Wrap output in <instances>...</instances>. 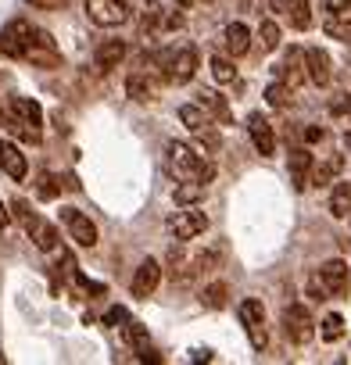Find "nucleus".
<instances>
[{
    "label": "nucleus",
    "mask_w": 351,
    "mask_h": 365,
    "mask_svg": "<svg viewBox=\"0 0 351 365\" xmlns=\"http://www.w3.org/2000/svg\"><path fill=\"white\" fill-rule=\"evenodd\" d=\"M126 340H129V347L136 351V358L140 361H161V354L151 347V340H147V329L140 326V322H133V319H126Z\"/></svg>",
    "instance_id": "aec40b11"
},
{
    "label": "nucleus",
    "mask_w": 351,
    "mask_h": 365,
    "mask_svg": "<svg viewBox=\"0 0 351 365\" xmlns=\"http://www.w3.org/2000/svg\"><path fill=\"white\" fill-rule=\"evenodd\" d=\"M340 165H344V158H340V154L326 158L322 165H312V172H308V187H326V182H333V179H337V172H340Z\"/></svg>",
    "instance_id": "a878e982"
},
{
    "label": "nucleus",
    "mask_w": 351,
    "mask_h": 365,
    "mask_svg": "<svg viewBox=\"0 0 351 365\" xmlns=\"http://www.w3.org/2000/svg\"><path fill=\"white\" fill-rule=\"evenodd\" d=\"M165 161L180 179H194V182H201V187H208V182L215 179V165L205 158V150H198V147H190L183 140H168L165 143Z\"/></svg>",
    "instance_id": "f257e3e1"
},
{
    "label": "nucleus",
    "mask_w": 351,
    "mask_h": 365,
    "mask_svg": "<svg viewBox=\"0 0 351 365\" xmlns=\"http://www.w3.org/2000/svg\"><path fill=\"white\" fill-rule=\"evenodd\" d=\"M287 165H290V182H294V190L305 194V190H308V172H312V165H315L312 154H308L305 147H301V150H290V161H287Z\"/></svg>",
    "instance_id": "4be33fe9"
},
{
    "label": "nucleus",
    "mask_w": 351,
    "mask_h": 365,
    "mask_svg": "<svg viewBox=\"0 0 351 365\" xmlns=\"http://www.w3.org/2000/svg\"><path fill=\"white\" fill-rule=\"evenodd\" d=\"M158 283H161V265H158L154 258H147V262H140V269H136L129 290H133L136 301H147V297L158 290Z\"/></svg>",
    "instance_id": "dca6fc26"
},
{
    "label": "nucleus",
    "mask_w": 351,
    "mask_h": 365,
    "mask_svg": "<svg viewBox=\"0 0 351 365\" xmlns=\"http://www.w3.org/2000/svg\"><path fill=\"white\" fill-rule=\"evenodd\" d=\"M273 72H276V79L287 83L290 90L301 86V83H305V51H301V47H290V51L283 54V61H280Z\"/></svg>",
    "instance_id": "a211bd4d"
},
{
    "label": "nucleus",
    "mask_w": 351,
    "mask_h": 365,
    "mask_svg": "<svg viewBox=\"0 0 351 365\" xmlns=\"http://www.w3.org/2000/svg\"><path fill=\"white\" fill-rule=\"evenodd\" d=\"M330 111H333V115H344V111H351V97H347V93H340V97L330 104Z\"/></svg>",
    "instance_id": "ea45409f"
},
{
    "label": "nucleus",
    "mask_w": 351,
    "mask_h": 365,
    "mask_svg": "<svg viewBox=\"0 0 351 365\" xmlns=\"http://www.w3.org/2000/svg\"><path fill=\"white\" fill-rule=\"evenodd\" d=\"M61 226L68 230V237L79 247H93L97 244V226L90 222V215H83L79 208H61Z\"/></svg>",
    "instance_id": "9b49d317"
},
{
    "label": "nucleus",
    "mask_w": 351,
    "mask_h": 365,
    "mask_svg": "<svg viewBox=\"0 0 351 365\" xmlns=\"http://www.w3.org/2000/svg\"><path fill=\"white\" fill-rule=\"evenodd\" d=\"M223 47H226L233 58L248 54V47H251V33H248V26H244V22H230L226 33H223Z\"/></svg>",
    "instance_id": "393cba45"
},
{
    "label": "nucleus",
    "mask_w": 351,
    "mask_h": 365,
    "mask_svg": "<svg viewBox=\"0 0 351 365\" xmlns=\"http://www.w3.org/2000/svg\"><path fill=\"white\" fill-rule=\"evenodd\" d=\"M122 58H126V43H122V40H104V43L93 51V65H97L101 72L118 68V65H122Z\"/></svg>",
    "instance_id": "5701e85b"
},
{
    "label": "nucleus",
    "mask_w": 351,
    "mask_h": 365,
    "mask_svg": "<svg viewBox=\"0 0 351 365\" xmlns=\"http://www.w3.org/2000/svg\"><path fill=\"white\" fill-rule=\"evenodd\" d=\"M129 4V15H136L140 19V29H147V33H154V29H161V4L158 0H126Z\"/></svg>",
    "instance_id": "412c9836"
},
{
    "label": "nucleus",
    "mask_w": 351,
    "mask_h": 365,
    "mask_svg": "<svg viewBox=\"0 0 351 365\" xmlns=\"http://www.w3.org/2000/svg\"><path fill=\"white\" fill-rule=\"evenodd\" d=\"M8 222H11V212H8L4 201H0V226H8Z\"/></svg>",
    "instance_id": "c03bdc74"
},
{
    "label": "nucleus",
    "mask_w": 351,
    "mask_h": 365,
    "mask_svg": "<svg viewBox=\"0 0 351 365\" xmlns=\"http://www.w3.org/2000/svg\"><path fill=\"white\" fill-rule=\"evenodd\" d=\"M330 40L351 43V0H326V22H322Z\"/></svg>",
    "instance_id": "1a4fd4ad"
},
{
    "label": "nucleus",
    "mask_w": 351,
    "mask_h": 365,
    "mask_svg": "<svg viewBox=\"0 0 351 365\" xmlns=\"http://www.w3.org/2000/svg\"><path fill=\"white\" fill-rule=\"evenodd\" d=\"M79 182H72L68 175H54V172H44L40 175V182H36V197L40 201H54L61 190H76Z\"/></svg>",
    "instance_id": "b1692460"
},
{
    "label": "nucleus",
    "mask_w": 351,
    "mask_h": 365,
    "mask_svg": "<svg viewBox=\"0 0 351 365\" xmlns=\"http://www.w3.org/2000/svg\"><path fill=\"white\" fill-rule=\"evenodd\" d=\"M315 279H319V287H322L330 297L344 294V290H347V262H340V258H330V262H322Z\"/></svg>",
    "instance_id": "2eb2a0df"
},
{
    "label": "nucleus",
    "mask_w": 351,
    "mask_h": 365,
    "mask_svg": "<svg viewBox=\"0 0 351 365\" xmlns=\"http://www.w3.org/2000/svg\"><path fill=\"white\" fill-rule=\"evenodd\" d=\"M129 319V312L126 308H108V315H104V326H122Z\"/></svg>",
    "instance_id": "58836bf2"
},
{
    "label": "nucleus",
    "mask_w": 351,
    "mask_h": 365,
    "mask_svg": "<svg viewBox=\"0 0 351 365\" xmlns=\"http://www.w3.org/2000/svg\"><path fill=\"white\" fill-rule=\"evenodd\" d=\"M154 68L165 83L172 86H187L194 76H198V51L180 43V47H165L154 54Z\"/></svg>",
    "instance_id": "f03ea898"
},
{
    "label": "nucleus",
    "mask_w": 351,
    "mask_h": 365,
    "mask_svg": "<svg viewBox=\"0 0 351 365\" xmlns=\"http://www.w3.org/2000/svg\"><path fill=\"white\" fill-rule=\"evenodd\" d=\"M0 172L15 182H22L29 175V161H26V154L15 140H0Z\"/></svg>",
    "instance_id": "f8f14e48"
},
{
    "label": "nucleus",
    "mask_w": 351,
    "mask_h": 365,
    "mask_svg": "<svg viewBox=\"0 0 351 365\" xmlns=\"http://www.w3.org/2000/svg\"><path fill=\"white\" fill-rule=\"evenodd\" d=\"M344 147H347V150H351V129H347V133H344Z\"/></svg>",
    "instance_id": "a18cd8bd"
},
{
    "label": "nucleus",
    "mask_w": 351,
    "mask_h": 365,
    "mask_svg": "<svg viewBox=\"0 0 351 365\" xmlns=\"http://www.w3.org/2000/svg\"><path fill=\"white\" fill-rule=\"evenodd\" d=\"M194 140H198V143H201V150H208V154H215V150L223 147V133L212 125V118H208L205 125H198V129H194Z\"/></svg>",
    "instance_id": "7c9ffc66"
},
{
    "label": "nucleus",
    "mask_w": 351,
    "mask_h": 365,
    "mask_svg": "<svg viewBox=\"0 0 351 365\" xmlns=\"http://www.w3.org/2000/svg\"><path fill=\"white\" fill-rule=\"evenodd\" d=\"M248 133H251V143H255V150H258L262 158L276 154V133H273V122H269L262 111L248 115Z\"/></svg>",
    "instance_id": "4468645a"
},
{
    "label": "nucleus",
    "mask_w": 351,
    "mask_h": 365,
    "mask_svg": "<svg viewBox=\"0 0 351 365\" xmlns=\"http://www.w3.org/2000/svg\"><path fill=\"white\" fill-rule=\"evenodd\" d=\"M208 68H212V76H215L219 83H237V68H233V61H230V58L215 54V58L208 61Z\"/></svg>",
    "instance_id": "f704fd0d"
},
{
    "label": "nucleus",
    "mask_w": 351,
    "mask_h": 365,
    "mask_svg": "<svg viewBox=\"0 0 351 365\" xmlns=\"http://www.w3.org/2000/svg\"><path fill=\"white\" fill-rule=\"evenodd\" d=\"M322 136H326V129H322V125H308V129H305V140H308V143H319Z\"/></svg>",
    "instance_id": "79ce46f5"
},
{
    "label": "nucleus",
    "mask_w": 351,
    "mask_h": 365,
    "mask_svg": "<svg viewBox=\"0 0 351 365\" xmlns=\"http://www.w3.org/2000/svg\"><path fill=\"white\" fill-rule=\"evenodd\" d=\"M201 194H205V187H201V182H194V179H183L180 187H176V194H172V197H176V205H194Z\"/></svg>",
    "instance_id": "72a5a7b5"
},
{
    "label": "nucleus",
    "mask_w": 351,
    "mask_h": 365,
    "mask_svg": "<svg viewBox=\"0 0 351 365\" xmlns=\"http://www.w3.org/2000/svg\"><path fill=\"white\" fill-rule=\"evenodd\" d=\"M258 47L262 51H276L280 47V26L273 19H262V26H258Z\"/></svg>",
    "instance_id": "2f4dec72"
},
{
    "label": "nucleus",
    "mask_w": 351,
    "mask_h": 365,
    "mask_svg": "<svg viewBox=\"0 0 351 365\" xmlns=\"http://www.w3.org/2000/svg\"><path fill=\"white\" fill-rule=\"evenodd\" d=\"M194 4V0H180V8H190Z\"/></svg>",
    "instance_id": "49530a36"
},
{
    "label": "nucleus",
    "mask_w": 351,
    "mask_h": 365,
    "mask_svg": "<svg viewBox=\"0 0 351 365\" xmlns=\"http://www.w3.org/2000/svg\"><path fill=\"white\" fill-rule=\"evenodd\" d=\"M287 8H290V0H269V11L276 15H287Z\"/></svg>",
    "instance_id": "37998d69"
},
{
    "label": "nucleus",
    "mask_w": 351,
    "mask_h": 365,
    "mask_svg": "<svg viewBox=\"0 0 351 365\" xmlns=\"http://www.w3.org/2000/svg\"><path fill=\"white\" fill-rule=\"evenodd\" d=\"M226 297H230V287H226L223 279H215V283H208V287L201 290V304H205L208 312H219V308H226Z\"/></svg>",
    "instance_id": "bb28decb"
},
{
    "label": "nucleus",
    "mask_w": 351,
    "mask_h": 365,
    "mask_svg": "<svg viewBox=\"0 0 351 365\" xmlns=\"http://www.w3.org/2000/svg\"><path fill=\"white\" fill-rule=\"evenodd\" d=\"M287 15H290V26L294 29H312V0H290V8H287Z\"/></svg>",
    "instance_id": "c756f323"
},
{
    "label": "nucleus",
    "mask_w": 351,
    "mask_h": 365,
    "mask_svg": "<svg viewBox=\"0 0 351 365\" xmlns=\"http://www.w3.org/2000/svg\"><path fill=\"white\" fill-rule=\"evenodd\" d=\"M86 19L101 29H118L129 22V4L126 0H86Z\"/></svg>",
    "instance_id": "39448f33"
},
{
    "label": "nucleus",
    "mask_w": 351,
    "mask_h": 365,
    "mask_svg": "<svg viewBox=\"0 0 351 365\" xmlns=\"http://www.w3.org/2000/svg\"><path fill=\"white\" fill-rule=\"evenodd\" d=\"M305 79L315 83V86H330L333 83V61H330L326 51H319V47L305 51Z\"/></svg>",
    "instance_id": "ddd939ff"
},
{
    "label": "nucleus",
    "mask_w": 351,
    "mask_h": 365,
    "mask_svg": "<svg viewBox=\"0 0 351 365\" xmlns=\"http://www.w3.org/2000/svg\"><path fill=\"white\" fill-rule=\"evenodd\" d=\"M126 93H129L136 104H147V101H158V83H154L143 68H136V72L126 76Z\"/></svg>",
    "instance_id": "6ab92c4d"
},
{
    "label": "nucleus",
    "mask_w": 351,
    "mask_h": 365,
    "mask_svg": "<svg viewBox=\"0 0 351 365\" xmlns=\"http://www.w3.org/2000/svg\"><path fill=\"white\" fill-rule=\"evenodd\" d=\"M19 61H29L36 68H61V51H58V43H54L51 33H44V29L33 26V36L26 40Z\"/></svg>",
    "instance_id": "20e7f679"
},
{
    "label": "nucleus",
    "mask_w": 351,
    "mask_h": 365,
    "mask_svg": "<svg viewBox=\"0 0 351 365\" xmlns=\"http://www.w3.org/2000/svg\"><path fill=\"white\" fill-rule=\"evenodd\" d=\"M72 0H29V8H36V11H61Z\"/></svg>",
    "instance_id": "4c0bfd02"
},
{
    "label": "nucleus",
    "mask_w": 351,
    "mask_h": 365,
    "mask_svg": "<svg viewBox=\"0 0 351 365\" xmlns=\"http://www.w3.org/2000/svg\"><path fill=\"white\" fill-rule=\"evenodd\" d=\"M201 108H205V115H215L219 122H230V118H233L230 104H226L215 90H205V93H201Z\"/></svg>",
    "instance_id": "cd10ccee"
},
{
    "label": "nucleus",
    "mask_w": 351,
    "mask_h": 365,
    "mask_svg": "<svg viewBox=\"0 0 351 365\" xmlns=\"http://www.w3.org/2000/svg\"><path fill=\"white\" fill-rule=\"evenodd\" d=\"M237 315H240V322H244V329H248V336H251V347L262 351V347L269 344V333H265V308H262V301H255V297L240 301Z\"/></svg>",
    "instance_id": "0eeeda50"
},
{
    "label": "nucleus",
    "mask_w": 351,
    "mask_h": 365,
    "mask_svg": "<svg viewBox=\"0 0 351 365\" xmlns=\"http://www.w3.org/2000/svg\"><path fill=\"white\" fill-rule=\"evenodd\" d=\"M208 230V215L205 212H198V208H190V205H183V212H176L172 219H168V233L176 237V240H194V237H201Z\"/></svg>",
    "instance_id": "6e6552de"
},
{
    "label": "nucleus",
    "mask_w": 351,
    "mask_h": 365,
    "mask_svg": "<svg viewBox=\"0 0 351 365\" xmlns=\"http://www.w3.org/2000/svg\"><path fill=\"white\" fill-rule=\"evenodd\" d=\"M319 326H322V329H319V336H322L326 344H333V340H340V336H344V319H340V315H326Z\"/></svg>",
    "instance_id": "e433bc0d"
},
{
    "label": "nucleus",
    "mask_w": 351,
    "mask_h": 365,
    "mask_svg": "<svg viewBox=\"0 0 351 365\" xmlns=\"http://www.w3.org/2000/svg\"><path fill=\"white\" fill-rule=\"evenodd\" d=\"M212 358H215L212 347H194V351H190V361H212Z\"/></svg>",
    "instance_id": "a19ab883"
},
{
    "label": "nucleus",
    "mask_w": 351,
    "mask_h": 365,
    "mask_svg": "<svg viewBox=\"0 0 351 365\" xmlns=\"http://www.w3.org/2000/svg\"><path fill=\"white\" fill-rule=\"evenodd\" d=\"M265 104H269V108H290V86L280 83V79L269 83V86H265Z\"/></svg>",
    "instance_id": "473e14b6"
},
{
    "label": "nucleus",
    "mask_w": 351,
    "mask_h": 365,
    "mask_svg": "<svg viewBox=\"0 0 351 365\" xmlns=\"http://www.w3.org/2000/svg\"><path fill=\"white\" fill-rule=\"evenodd\" d=\"M29 36H33V22L15 19V22L4 26V33H0V51H4L8 58H22V47H26Z\"/></svg>",
    "instance_id": "f3484780"
},
{
    "label": "nucleus",
    "mask_w": 351,
    "mask_h": 365,
    "mask_svg": "<svg viewBox=\"0 0 351 365\" xmlns=\"http://www.w3.org/2000/svg\"><path fill=\"white\" fill-rule=\"evenodd\" d=\"M180 122L194 133L198 125H205V122H208V115H205V108H201V104H183V108H180Z\"/></svg>",
    "instance_id": "c9c22d12"
},
{
    "label": "nucleus",
    "mask_w": 351,
    "mask_h": 365,
    "mask_svg": "<svg viewBox=\"0 0 351 365\" xmlns=\"http://www.w3.org/2000/svg\"><path fill=\"white\" fill-rule=\"evenodd\" d=\"M330 212H333V219H347L351 215V182H337V190L330 197Z\"/></svg>",
    "instance_id": "c85d7f7f"
},
{
    "label": "nucleus",
    "mask_w": 351,
    "mask_h": 365,
    "mask_svg": "<svg viewBox=\"0 0 351 365\" xmlns=\"http://www.w3.org/2000/svg\"><path fill=\"white\" fill-rule=\"evenodd\" d=\"M8 212H11V219L22 222V230L29 233V240H33L40 251H54V247H58V240H61V237H58V226H51L47 219H40V215L29 208V201H19V197H15V201L8 205Z\"/></svg>",
    "instance_id": "7ed1b4c3"
},
{
    "label": "nucleus",
    "mask_w": 351,
    "mask_h": 365,
    "mask_svg": "<svg viewBox=\"0 0 351 365\" xmlns=\"http://www.w3.org/2000/svg\"><path fill=\"white\" fill-rule=\"evenodd\" d=\"M283 333H287L294 344H308V340L315 336V319H312L308 304L294 301V304L283 308Z\"/></svg>",
    "instance_id": "423d86ee"
},
{
    "label": "nucleus",
    "mask_w": 351,
    "mask_h": 365,
    "mask_svg": "<svg viewBox=\"0 0 351 365\" xmlns=\"http://www.w3.org/2000/svg\"><path fill=\"white\" fill-rule=\"evenodd\" d=\"M0 125H4L15 140H22V143H40V140H44V129H36L33 122H26V118L15 111V104H11V101L0 104Z\"/></svg>",
    "instance_id": "9d476101"
}]
</instances>
